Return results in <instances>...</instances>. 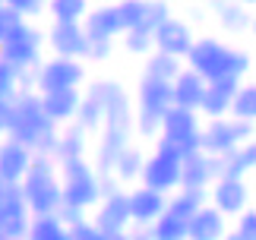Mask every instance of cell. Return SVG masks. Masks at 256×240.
Segmentation results:
<instances>
[{"label": "cell", "instance_id": "1", "mask_svg": "<svg viewBox=\"0 0 256 240\" xmlns=\"http://www.w3.org/2000/svg\"><path fill=\"white\" fill-rule=\"evenodd\" d=\"M186 64L206 82H212V79H240L250 70V57L244 51H238V48L215 42V38H200L186 51Z\"/></svg>", "mask_w": 256, "mask_h": 240}, {"label": "cell", "instance_id": "2", "mask_svg": "<svg viewBox=\"0 0 256 240\" xmlns=\"http://www.w3.org/2000/svg\"><path fill=\"white\" fill-rule=\"evenodd\" d=\"M174 104V92H171V79H158V76H142L140 82V111H136V126L142 136H155L162 126L164 111Z\"/></svg>", "mask_w": 256, "mask_h": 240}, {"label": "cell", "instance_id": "3", "mask_svg": "<svg viewBox=\"0 0 256 240\" xmlns=\"http://www.w3.org/2000/svg\"><path fill=\"white\" fill-rule=\"evenodd\" d=\"M162 146L174 148L177 155H190L200 148V117H196L193 108H180L171 104L162 117Z\"/></svg>", "mask_w": 256, "mask_h": 240}, {"label": "cell", "instance_id": "4", "mask_svg": "<svg viewBox=\"0 0 256 240\" xmlns=\"http://www.w3.org/2000/svg\"><path fill=\"white\" fill-rule=\"evenodd\" d=\"M64 202L70 206H80V208H88L102 199V184H98V174L86 164L82 155L76 158H66L64 162Z\"/></svg>", "mask_w": 256, "mask_h": 240}, {"label": "cell", "instance_id": "5", "mask_svg": "<svg viewBox=\"0 0 256 240\" xmlns=\"http://www.w3.org/2000/svg\"><path fill=\"white\" fill-rule=\"evenodd\" d=\"M253 136V124L250 120H240V117H209V126L200 130V148L202 152H212V155H224L231 148H238L244 139Z\"/></svg>", "mask_w": 256, "mask_h": 240}, {"label": "cell", "instance_id": "6", "mask_svg": "<svg viewBox=\"0 0 256 240\" xmlns=\"http://www.w3.org/2000/svg\"><path fill=\"white\" fill-rule=\"evenodd\" d=\"M180 171H184V155H177L174 148L158 142V152L152 158H146L140 177H142L146 186H155L162 193H168V190L180 186Z\"/></svg>", "mask_w": 256, "mask_h": 240}, {"label": "cell", "instance_id": "7", "mask_svg": "<svg viewBox=\"0 0 256 240\" xmlns=\"http://www.w3.org/2000/svg\"><path fill=\"white\" fill-rule=\"evenodd\" d=\"M98 212H95V228L102 237H124L126 228L133 224L130 218V196L120 193V190H114V193H108L98 199Z\"/></svg>", "mask_w": 256, "mask_h": 240}, {"label": "cell", "instance_id": "8", "mask_svg": "<svg viewBox=\"0 0 256 240\" xmlns=\"http://www.w3.org/2000/svg\"><path fill=\"white\" fill-rule=\"evenodd\" d=\"M212 206L222 215H238L250 206V190L240 174H218L212 180Z\"/></svg>", "mask_w": 256, "mask_h": 240}, {"label": "cell", "instance_id": "9", "mask_svg": "<svg viewBox=\"0 0 256 240\" xmlns=\"http://www.w3.org/2000/svg\"><path fill=\"white\" fill-rule=\"evenodd\" d=\"M82 64L76 57H57L51 60L44 70H42V79H38V86L44 88V92H54V88H73L82 82Z\"/></svg>", "mask_w": 256, "mask_h": 240}, {"label": "cell", "instance_id": "10", "mask_svg": "<svg viewBox=\"0 0 256 240\" xmlns=\"http://www.w3.org/2000/svg\"><path fill=\"white\" fill-rule=\"evenodd\" d=\"M164 206H168V199H164V193L155 190V186L142 184L140 190L130 193V218L136 224H142V228H152L155 218L164 212Z\"/></svg>", "mask_w": 256, "mask_h": 240}, {"label": "cell", "instance_id": "11", "mask_svg": "<svg viewBox=\"0 0 256 240\" xmlns=\"http://www.w3.org/2000/svg\"><path fill=\"white\" fill-rule=\"evenodd\" d=\"M51 48L57 51V57H86L88 35L80 22H57L51 28Z\"/></svg>", "mask_w": 256, "mask_h": 240}, {"label": "cell", "instance_id": "12", "mask_svg": "<svg viewBox=\"0 0 256 240\" xmlns=\"http://www.w3.org/2000/svg\"><path fill=\"white\" fill-rule=\"evenodd\" d=\"M238 86H240V79H212V82H206V95H202L200 111L206 117H224V114H231V102H234Z\"/></svg>", "mask_w": 256, "mask_h": 240}, {"label": "cell", "instance_id": "13", "mask_svg": "<svg viewBox=\"0 0 256 240\" xmlns=\"http://www.w3.org/2000/svg\"><path fill=\"white\" fill-rule=\"evenodd\" d=\"M152 42L158 51H168V54H177V57H186V51H190V44H193V35H190V28H186L180 19H164V22L152 32Z\"/></svg>", "mask_w": 256, "mask_h": 240}, {"label": "cell", "instance_id": "14", "mask_svg": "<svg viewBox=\"0 0 256 240\" xmlns=\"http://www.w3.org/2000/svg\"><path fill=\"white\" fill-rule=\"evenodd\" d=\"M171 92H174V104L200 111L202 95H206V79L196 73V70L186 66V70H180V73L171 79Z\"/></svg>", "mask_w": 256, "mask_h": 240}, {"label": "cell", "instance_id": "15", "mask_svg": "<svg viewBox=\"0 0 256 240\" xmlns=\"http://www.w3.org/2000/svg\"><path fill=\"white\" fill-rule=\"evenodd\" d=\"M86 35L88 42H98V38H108L111 42L114 35L124 32V22L117 16V6H98V10H88L86 13Z\"/></svg>", "mask_w": 256, "mask_h": 240}, {"label": "cell", "instance_id": "16", "mask_svg": "<svg viewBox=\"0 0 256 240\" xmlns=\"http://www.w3.org/2000/svg\"><path fill=\"white\" fill-rule=\"evenodd\" d=\"M224 234V215L218 212L215 206H200L193 212V218L186 222V237H196V240H212V237H222Z\"/></svg>", "mask_w": 256, "mask_h": 240}, {"label": "cell", "instance_id": "17", "mask_svg": "<svg viewBox=\"0 0 256 240\" xmlns=\"http://www.w3.org/2000/svg\"><path fill=\"white\" fill-rule=\"evenodd\" d=\"M80 92H76V86L73 88H54V92H44L42 98V108H44V114L54 120H70L76 117V108H80Z\"/></svg>", "mask_w": 256, "mask_h": 240}, {"label": "cell", "instance_id": "18", "mask_svg": "<svg viewBox=\"0 0 256 240\" xmlns=\"http://www.w3.org/2000/svg\"><path fill=\"white\" fill-rule=\"evenodd\" d=\"M256 168V142L253 139H244L238 148L222 155V174H247Z\"/></svg>", "mask_w": 256, "mask_h": 240}, {"label": "cell", "instance_id": "19", "mask_svg": "<svg viewBox=\"0 0 256 240\" xmlns=\"http://www.w3.org/2000/svg\"><path fill=\"white\" fill-rule=\"evenodd\" d=\"M142 164H146V158L140 148H130V146H124L120 152H117L114 158V168H111V174L117 180H140L142 174Z\"/></svg>", "mask_w": 256, "mask_h": 240}, {"label": "cell", "instance_id": "20", "mask_svg": "<svg viewBox=\"0 0 256 240\" xmlns=\"http://www.w3.org/2000/svg\"><path fill=\"white\" fill-rule=\"evenodd\" d=\"M215 13H218L222 26L228 28V32H244V28L250 26V13L240 0L238 4H231V0H215Z\"/></svg>", "mask_w": 256, "mask_h": 240}, {"label": "cell", "instance_id": "21", "mask_svg": "<svg viewBox=\"0 0 256 240\" xmlns=\"http://www.w3.org/2000/svg\"><path fill=\"white\" fill-rule=\"evenodd\" d=\"M184 70L180 57L177 54H168V51H149V60H146V73L149 76H158V79H174L177 73Z\"/></svg>", "mask_w": 256, "mask_h": 240}, {"label": "cell", "instance_id": "22", "mask_svg": "<svg viewBox=\"0 0 256 240\" xmlns=\"http://www.w3.org/2000/svg\"><path fill=\"white\" fill-rule=\"evenodd\" d=\"M231 117H240V120H250V124H256V82L238 86L234 102H231Z\"/></svg>", "mask_w": 256, "mask_h": 240}, {"label": "cell", "instance_id": "23", "mask_svg": "<svg viewBox=\"0 0 256 240\" xmlns=\"http://www.w3.org/2000/svg\"><path fill=\"white\" fill-rule=\"evenodd\" d=\"M51 13L57 22H82L88 13V0H51Z\"/></svg>", "mask_w": 256, "mask_h": 240}, {"label": "cell", "instance_id": "24", "mask_svg": "<svg viewBox=\"0 0 256 240\" xmlns=\"http://www.w3.org/2000/svg\"><path fill=\"white\" fill-rule=\"evenodd\" d=\"M57 152H60V158L66 162V158H76L86 152V130L82 126H73L66 130V133L57 139Z\"/></svg>", "mask_w": 256, "mask_h": 240}, {"label": "cell", "instance_id": "25", "mask_svg": "<svg viewBox=\"0 0 256 240\" xmlns=\"http://www.w3.org/2000/svg\"><path fill=\"white\" fill-rule=\"evenodd\" d=\"M168 16H171V10H168L164 0H146V13H142L140 28H142V32H155Z\"/></svg>", "mask_w": 256, "mask_h": 240}, {"label": "cell", "instance_id": "26", "mask_svg": "<svg viewBox=\"0 0 256 240\" xmlns=\"http://www.w3.org/2000/svg\"><path fill=\"white\" fill-rule=\"evenodd\" d=\"M114 6H117V16H120L124 28H140L142 13H146V0H120Z\"/></svg>", "mask_w": 256, "mask_h": 240}, {"label": "cell", "instance_id": "27", "mask_svg": "<svg viewBox=\"0 0 256 240\" xmlns=\"http://www.w3.org/2000/svg\"><path fill=\"white\" fill-rule=\"evenodd\" d=\"M124 44L130 54H149L155 48L152 32H142V28H124Z\"/></svg>", "mask_w": 256, "mask_h": 240}, {"label": "cell", "instance_id": "28", "mask_svg": "<svg viewBox=\"0 0 256 240\" xmlns=\"http://www.w3.org/2000/svg\"><path fill=\"white\" fill-rule=\"evenodd\" d=\"M234 237L256 240V208H244V212H238V231H234Z\"/></svg>", "mask_w": 256, "mask_h": 240}, {"label": "cell", "instance_id": "29", "mask_svg": "<svg viewBox=\"0 0 256 240\" xmlns=\"http://www.w3.org/2000/svg\"><path fill=\"white\" fill-rule=\"evenodd\" d=\"M250 28H253V32H256V19H250Z\"/></svg>", "mask_w": 256, "mask_h": 240}, {"label": "cell", "instance_id": "30", "mask_svg": "<svg viewBox=\"0 0 256 240\" xmlns=\"http://www.w3.org/2000/svg\"><path fill=\"white\" fill-rule=\"evenodd\" d=\"M240 4H247V6H250V4H256V0H240Z\"/></svg>", "mask_w": 256, "mask_h": 240}]
</instances>
